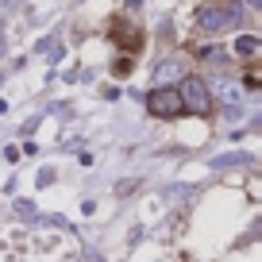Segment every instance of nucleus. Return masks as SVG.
Returning a JSON list of instances; mask_svg holds the SVG:
<instances>
[{"label":"nucleus","mask_w":262,"mask_h":262,"mask_svg":"<svg viewBox=\"0 0 262 262\" xmlns=\"http://www.w3.org/2000/svg\"><path fill=\"white\" fill-rule=\"evenodd\" d=\"M147 112H150V116H181V112H185L181 93H178V89H166V85H162V89H155V93L147 97Z\"/></svg>","instance_id":"nucleus-1"},{"label":"nucleus","mask_w":262,"mask_h":262,"mask_svg":"<svg viewBox=\"0 0 262 262\" xmlns=\"http://www.w3.org/2000/svg\"><path fill=\"white\" fill-rule=\"evenodd\" d=\"M178 93H181V104H189V108H193V112L208 116V108H212V100H208L205 85L196 81V77H189V81H185V89H178Z\"/></svg>","instance_id":"nucleus-2"},{"label":"nucleus","mask_w":262,"mask_h":262,"mask_svg":"<svg viewBox=\"0 0 262 262\" xmlns=\"http://www.w3.org/2000/svg\"><path fill=\"white\" fill-rule=\"evenodd\" d=\"M196 24H201V31H220V27L235 24V8H205L201 16H196Z\"/></svg>","instance_id":"nucleus-3"},{"label":"nucleus","mask_w":262,"mask_h":262,"mask_svg":"<svg viewBox=\"0 0 262 262\" xmlns=\"http://www.w3.org/2000/svg\"><path fill=\"white\" fill-rule=\"evenodd\" d=\"M112 39L120 42L123 50H139V47H143V35L135 31V27H127L123 19H112Z\"/></svg>","instance_id":"nucleus-4"},{"label":"nucleus","mask_w":262,"mask_h":262,"mask_svg":"<svg viewBox=\"0 0 262 262\" xmlns=\"http://www.w3.org/2000/svg\"><path fill=\"white\" fill-rule=\"evenodd\" d=\"M235 47H239V54H243V58H251L254 50H258V39H239Z\"/></svg>","instance_id":"nucleus-5"}]
</instances>
